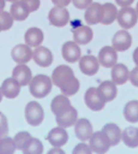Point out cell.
<instances>
[{
    "label": "cell",
    "mask_w": 138,
    "mask_h": 154,
    "mask_svg": "<svg viewBox=\"0 0 138 154\" xmlns=\"http://www.w3.org/2000/svg\"><path fill=\"white\" fill-rule=\"evenodd\" d=\"M44 39L42 31L37 27H31L27 30L24 34V41L27 45L30 47H38L40 46Z\"/></svg>",
    "instance_id": "22"
},
{
    "label": "cell",
    "mask_w": 138,
    "mask_h": 154,
    "mask_svg": "<svg viewBox=\"0 0 138 154\" xmlns=\"http://www.w3.org/2000/svg\"><path fill=\"white\" fill-rule=\"evenodd\" d=\"M52 89V81L44 74L36 75L30 82V92L36 98L47 97Z\"/></svg>",
    "instance_id": "2"
},
{
    "label": "cell",
    "mask_w": 138,
    "mask_h": 154,
    "mask_svg": "<svg viewBox=\"0 0 138 154\" xmlns=\"http://www.w3.org/2000/svg\"><path fill=\"white\" fill-rule=\"evenodd\" d=\"M137 15H138V3H137Z\"/></svg>",
    "instance_id": "46"
},
{
    "label": "cell",
    "mask_w": 138,
    "mask_h": 154,
    "mask_svg": "<svg viewBox=\"0 0 138 154\" xmlns=\"http://www.w3.org/2000/svg\"><path fill=\"white\" fill-rule=\"evenodd\" d=\"M117 20L119 24L128 30V29H131L133 28L138 20V15L137 13V10L132 8V7H122L117 14Z\"/></svg>",
    "instance_id": "4"
},
{
    "label": "cell",
    "mask_w": 138,
    "mask_h": 154,
    "mask_svg": "<svg viewBox=\"0 0 138 154\" xmlns=\"http://www.w3.org/2000/svg\"><path fill=\"white\" fill-rule=\"evenodd\" d=\"M89 141L90 148L92 152L96 153H105L109 151L110 147L111 146L110 141L102 131L93 133Z\"/></svg>",
    "instance_id": "5"
},
{
    "label": "cell",
    "mask_w": 138,
    "mask_h": 154,
    "mask_svg": "<svg viewBox=\"0 0 138 154\" xmlns=\"http://www.w3.org/2000/svg\"><path fill=\"white\" fill-rule=\"evenodd\" d=\"M93 37V32L91 27L87 25H82L77 27L74 32V40L78 44H88Z\"/></svg>",
    "instance_id": "24"
},
{
    "label": "cell",
    "mask_w": 138,
    "mask_h": 154,
    "mask_svg": "<svg viewBox=\"0 0 138 154\" xmlns=\"http://www.w3.org/2000/svg\"><path fill=\"white\" fill-rule=\"evenodd\" d=\"M32 58L35 63L41 68H47L50 66L53 61V55L50 50L43 46H38L32 52Z\"/></svg>",
    "instance_id": "10"
},
{
    "label": "cell",
    "mask_w": 138,
    "mask_h": 154,
    "mask_svg": "<svg viewBox=\"0 0 138 154\" xmlns=\"http://www.w3.org/2000/svg\"><path fill=\"white\" fill-rule=\"evenodd\" d=\"M47 140L54 148H60L67 143L68 134L63 127L58 126L50 130L47 136Z\"/></svg>",
    "instance_id": "12"
},
{
    "label": "cell",
    "mask_w": 138,
    "mask_h": 154,
    "mask_svg": "<svg viewBox=\"0 0 138 154\" xmlns=\"http://www.w3.org/2000/svg\"><path fill=\"white\" fill-rule=\"evenodd\" d=\"M79 68L84 75L93 76L99 71V60L96 57L92 55H85L80 59Z\"/></svg>",
    "instance_id": "9"
},
{
    "label": "cell",
    "mask_w": 138,
    "mask_h": 154,
    "mask_svg": "<svg viewBox=\"0 0 138 154\" xmlns=\"http://www.w3.org/2000/svg\"><path fill=\"white\" fill-rule=\"evenodd\" d=\"M92 149L90 148V146H88L85 143H79L75 146V148L73 151V153L77 154V153H86L90 154L92 153Z\"/></svg>",
    "instance_id": "35"
},
{
    "label": "cell",
    "mask_w": 138,
    "mask_h": 154,
    "mask_svg": "<svg viewBox=\"0 0 138 154\" xmlns=\"http://www.w3.org/2000/svg\"><path fill=\"white\" fill-rule=\"evenodd\" d=\"M133 60H134V62L136 63V65L138 66V47L134 51V53H133Z\"/></svg>",
    "instance_id": "41"
},
{
    "label": "cell",
    "mask_w": 138,
    "mask_h": 154,
    "mask_svg": "<svg viewBox=\"0 0 138 154\" xmlns=\"http://www.w3.org/2000/svg\"><path fill=\"white\" fill-rule=\"evenodd\" d=\"M2 94L6 98H15L19 96L21 91V85L13 78H8L2 83L1 86Z\"/></svg>",
    "instance_id": "19"
},
{
    "label": "cell",
    "mask_w": 138,
    "mask_h": 154,
    "mask_svg": "<svg viewBox=\"0 0 138 154\" xmlns=\"http://www.w3.org/2000/svg\"><path fill=\"white\" fill-rule=\"evenodd\" d=\"M48 18L52 25L57 27H64L69 22L70 14L64 6L56 5L49 11Z\"/></svg>",
    "instance_id": "6"
},
{
    "label": "cell",
    "mask_w": 138,
    "mask_h": 154,
    "mask_svg": "<svg viewBox=\"0 0 138 154\" xmlns=\"http://www.w3.org/2000/svg\"><path fill=\"white\" fill-rule=\"evenodd\" d=\"M124 116L126 120L129 123L138 122V101L132 100L128 102L124 108Z\"/></svg>",
    "instance_id": "29"
},
{
    "label": "cell",
    "mask_w": 138,
    "mask_h": 154,
    "mask_svg": "<svg viewBox=\"0 0 138 154\" xmlns=\"http://www.w3.org/2000/svg\"><path fill=\"white\" fill-rule=\"evenodd\" d=\"M77 117H78V113L76 109L74 106H72L68 111H66L63 115L59 116H56V122L59 126L63 128H67L75 125V124L77 121Z\"/></svg>",
    "instance_id": "25"
},
{
    "label": "cell",
    "mask_w": 138,
    "mask_h": 154,
    "mask_svg": "<svg viewBox=\"0 0 138 154\" xmlns=\"http://www.w3.org/2000/svg\"><path fill=\"white\" fill-rule=\"evenodd\" d=\"M84 102L92 111H101L105 107L106 102L99 94L96 88H90L84 95Z\"/></svg>",
    "instance_id": "7"
},
{
    "label": "cell",
    "mask_w": 138,
    "mask_h": 154,
    "mask_svg": "<svg viewBox=\"0 0 138 154\" xmlns=\"http://www.w3.org/2000/svg\"><path fill=\"white\" fill-rule=\"evenodd\" d=\"M3 96V94H2V91H1V88H0V103H1V101H2V97Z\"/></svg>",
    "instance_id": "44"
},
{
    "label": "cell",
    "mask_w": 138,
    "mask_h": 154,
    "mask_svg": "<svg viewBox=\"0 0 138 154\" xmlns=\"http://www.w3.org/2000/svg\"><path fill=\"white\" fill-rule=\"evenodd\" d=\"M52 83L60 88L62 94L67 97L75 95L80 88L79 80L75 77L73 69L67 65H59L54 69Z\"/></svg>",
    "instance_id": "1"
},
{
    "label": "cell",
    "mask_w": 138,
    "mask_h": 154,
    "mask_svg": "<svg viewBox=\"0 0 138 154\" xmlns=\"http://www.w3.org/2000/svg\"><path fill=\"white\" fill-rule=\"evenodd\" d=\"M72 1L74 5L79 10L86 9L92 4V0H72Z\"/></svg>",
    "instance_id": "36"
},
{
    "label": "cell",
    "mask_w": 138,
    "mask_h": 154,
    "mask_svg": "<svg viewBox=\"0 0 138 154\" xmlns=\"http://www.w3.org/2000/svg\"><path fill=\"white\" fill-rule=\"evenodd\" d=\"M8 123L5 116L0 112V138L5 136L8 134Z\"/></svg>",
    "instance_id": "34"
},
{
    "label": "cell",
    "mask_w": 138,
    "mask_h": 154,
    "mask_svg": "<svg viewBox=\"0 0 138 154\" xmlns=\"http://www.w3.org/2000/svg\"><path fill=\"white\" fill-rule=\"evenodd\" d=\"M16 150L13 139L10 137L0 138V154H13Z\"/></svg>",
    "instance_id": "31"
},
{
    "label": "cell",
    "mask_w": 138,
    "mask_h": 154,
    "mask_svg": "<svg viewBox=\"0 0 138 154\" xmlns=\"http://www.w3.org/2000/svg\"><path fill=\"white\" fill-rule=\"evenodd\" d=\"M111 79L116 85H123L129 79V71L127 66L122 63L115 64L111 70Z\"/></svg>",
    "instance_id": "21"
},
{
    "label": "cell",
    "mask_w": 138,
    "mask_h": 154,
    "mask_svg": "<svg viewBox=\"0 0 138 154\" xmlns=\"http://www.w3.org/2000/svg\"><path fill=\"white\" fill-rule=\"evenodd\" d=\"M101 131L107 135V137L110 141L111 146H116L120 143L122 133H121L120 128L117 125L107 124L106 125L103 126Z\"/></svg>",
    "instance_id": "26"
},
{
    "label": "cell",
    "mask_w": 138,
    "mask_h": 154,
    "mask_svg": "<svg viewBox=\"0 0 138 154\" xmlns=\"http://www.w3.org/2000/svg\"><path fill=\"white\" fill-rule=\"evenodd\" d=\"M0 23L2 26V31L9 30L13 24V18L11 14L6 11H3L0 14Z\"/></svg>",
    "instance_id": "33"
},
{
    "label": "cell",
    "mask_w": 138,
    "mask_h": 154,
    "mask_svg": "<svg viewBox=\"0 0 138 154\" xmlns=\"http://www.w3.org/2000/svg\"><path fill=\"white\" fill-rule=\"evenodd\" d=\"M29 8L30 12H35L40 5V0H22Z\"/></svg>",
    "instance_id": "37"
},
{
    "label": "cell",
    "mask_w": 138,
    "mask_h": 154,
    "mask_svg": "<svg viewBox=\"0 0 138 154\" xmlns=\"http://www.w3.org/2000/svg\"><path fill=\"white\" fill-rule=\"evenodd\" d=\"M118 14V9L112 3H105L101 5L100 10V23L105 25L111 24L116 19Z\"/></svg>",
    "instance_id": "16"
},
{
    "label": "cell",
    "mask_w": 138,
    "mask_h": 154,
    "mask_svg": "<svg viewBox=\"0 0 138 154\" xmlns=\"http://www.w3.org/2000/svg\"><path fill=\"white\" fill-rule=\"evenodd\" d=\"M5 1H8V2H12V3H13V2H15V1H17V0H5Z\"/></svg>",
    "instance_id": "45"
},
{
    "label": "cell",
    "mask_w": 138,
    "mask_h": 154,
    "mask_svg": "<svg viewBox=\"0 0 138 154\" xmlns=\"http://www.w3.org/2000/svg\"><path fill=\"white\" fill-rule=\"evenodd\" d=\"M52 3L57 6H66L70 4L71 0H51Z\"/></svg>",
    "instance_id": "39"
},
{
    "label": "cell",
    "mask_w": 138,
    "mask_h": 154,
    "mask_svg": "<svg viewBox=\"0 0 138 154\" xmlns=\"http://www.w3.org/2000/svg\"><path fill=\"white\" fill-rule=\"evenodd\" d=\"M12 76L13 79H14L21 85V87H24L30 84L32 79L31 69L24 64H19L16 67H14Z\"/></svg>",
    "instance_id": "18"
},
{
    "label": "cell",
    "mask_w": 138,
    "mask_h": 154,
    "mask_svg": "<svg viewBox=\"0 0 138 154\" xmlns=\"http://www.w3.org/2000/svg\"><path fill=\"white\" fill-rule=\"evenodd\" d=\"M48 153H65V152L64 151H62V150H60L59 148H55V149H53V150H50L49 152H48Z\"/></svg>",
    "instance_id": "42"
},
{
    "label": "cell",
    "mask_w": 138,
    "mask_h": 154,
    "mask_svg": "<svg viewBox=\"0 0 138 154\" xmlns=\"http://www.w3.org/2000/svg\"><path fill=\"white\" fill-rule=\"evenodd\" d=\"M129 79L132 85L138 88V66L134 68L129 73Z\"/></svg>",
    "instance_id": "38"
},
{
    "label": "cell",
    "mask_w": 138,
    "mask_h": 154,
    "mask_svg": "<svg viewBox=\"0 0 138 154\" xmlns=\"http://www.w3.org/2000/svg\"><path fill=\"white\" fill-rule=\"evenodd\" d=\"M31 138V136L28 132H20V133H18L13 138V141H14L15 145H16V149L22 151V148L24 147V145L27 143V142Z\"/></svg>",
    "instance_id": "32"
},
{
    "label": "cell",
    "mask_w": 138,
    "mask_h": 154,
    "mask_svg": "<svg viewBox=\"0 0 138 154\" xmlns=\"http://www.w3.org/2000/svg\"><path fill=\"white\" fill-rule=\"evenodd\" d=\"M50 107L52 113L56 116H59L64 113H66V111H68L72 107V106L67 96L63 94V95H58L52 99Z\"/></svg>",
    "instance_id": "15"
},
{
    "label": "cell",
    "mask_w": 138,
    "mask_h": 154,
    "mask_svg": "<svg viewBox=\"0 0 138 154\" xmlns=\"http://www.w3.org/2000/svg\"><path fill=\"white\" fill-rule=\"evenodd\" d=\"M4 6H5V0H0V14L4 11Z\"/></svg>",
    "instance_id": "43"
},
{
    "label": "cell",
    "mask_w": 138,
    "mask_h": 154,
    "mask_svg": "<svg viewBox=\"0 0 138 154\" xmlns=\"http://www.w3.org/2000/svg\"><path fill=\"white\" fill-rule=\"evenodd\" d=\"M121 138L128 147L137 148L138 147V128L133 126L126 128L121 134Z\"/></svg>",
    "instance_id": "27"
},
{
    "label": "cell",
    "mask_w": 138,
    "mask_h": 154,
    "mask_svg": "<svg viewBox=\"0 0 138 154\" xmlns=\"http://www.w3.org/2000/svg\"><path fill=\"white\" fill-rule=\"evenodd\" d=\"M97 90L106 103L110 102L113 99H115L117 97V94H118L116 84L110 80L101 82L100 84V86L98 87Z\"/></svg>",
    "instance_id": "20"
},
{
    "label": "cell",
    "mask_w": 138,
    "mask_h": 154,
    "mask_svg": "<svg viewBox=\"0 0 138 154\" xmlns=\"http://www.w3.org/2000/svg\"><path fill=\"white\" fill-rule=\"evenodd\" d=\"M62 56L65 60L74 63L81 57V50L75 42H66L62 46Z\"/></svg>",
    "instance_id": "17"
},
{
    "label": "cell",
    "mask_w": 138,
    "mask_h": 154,
    "mask_svg": "<svg viewBox=\"0 0 138 154\" xmlns=\"http://www.w3.org/2000/svg\"><path fill=\"white\" fill-rule=\"evenodd\" d=\"M135 0H116V3L122 6V7H126V6H129L134 3Z\"/></svg>",
    "instance_id": "40"
},
{
    "label": "cell",
    "mask_w": 138,
    "mask_h": 154,
    "mask_svg": "<svg viewBox=\"0 0 138 154\" xmlns=\"http://www.w3.org/2000/svg\"><path fill=\"white\" fill-rule=\"evenodd\" d=\"M132 45V36L126 30L118 31L112 39V46L118 51H126Z\"/></svg>",
    "instance_id": "8"
},
{
    "label": "cell",
    "mask_w": 138,
    "mask_h": 154,
    "mask_svg": "<svg viewBox=\"0 0 138 154\" xmlns=\"http://www.w3.org/2000/svg\"><path fill=\"white\" fill-rule=\"evenodd\" d=\"M25 119L31 126L40 125L44 119V110L40 104L36 101H31L25 107Z\"/></svg>",
    "instance_id": "3"
},
{
    "label": "cell",
    "mask_w": 138,
    "mask_h": 154,
    "mask_svg": "<svg viewBox=\"0 0 138 154\" xmlns=\"http://www.w3.org/2000/svg\"><path fill=\"white\" fill-rule=\"evenodd\" d=\"M24 154H41L43 152V144L37 138H31L22 148Z\"/></svg>",
    "instance_id": "30"
},
{
    "label": "cell",
    "mask_w": 138,
    "mask_h": 154,
    "mask_svg": "<svg viewBox=\"0 0 138 154\" xmlns=\"http://www.w3.org/2000/svg\"><path fill=\"white\" fill-rule=\"evenodd\" d=\"M13 60L18 64H25L32 58L31 47L27 44H18L13 47L11 52Z\"/></svg>",
    "instance_id": "14"
},
{
    "label": "cell",
    "mask_w": 138,
    "mask_h": 154,
    "mask_svg": "<svg viewBox=\"0 0 138 154\" xmlns=\"http://www.w3.org/2000/svg\"><path fill=\"white\" fill-rule=\"evenodd\" d=\"M2 31V26H1V23H0V32Z\"/></svg>",
    "instance_id": "47"
},
{
    "label": "cell",
    "mask_w": 138,
    "mask_h": 154,
    "mask_svg": "<svg viewBox=\"0 0 138 154\" xmlns=\"http://www.w3.org/2000/svg\"><path fill=\"white\" fill-rule=\"evenodd\" d=\"M75 133L76 137L82 141H88L93 134V129L91 122L86 118H81L75 124Z\"/></svg>",
    "instance_id": "11"
},
{
    "label": "cell",
    "mask_w": 138,
    "mask_h": 154,
    "mask_svg": "<svg viewBox=\"0 0 138 154\" xmlns=\"http://www.w3.org/2000/svg\"><path fill=\"white\" fill-rule=\"evenodd\" d=\"M30 10L27 7V5L21 0V1H15L10 6V14L13 20L16 21H23L25 20L29 14H30Z\"/></svg>",
    "instance_id": "23"
},
{
    "label": "cell",
    "mask_w": 138,
    "mask_h": 154,
    "mask_svg": "<svg viewBox=\"0 0 138 154\" xmlns=\"http://www.w3.org/2000/svg\"><path fill=\"white\" fill-rule=\"evenodd\" d=\"M100 3H92L85 11L84 20L88 24H97L100 23V10H101Z\"/></svg>",
    "instance_id": "28"
},
{
    "label": "cell",
    "mask_w": 138,
    "mask_h": 154,
    "mask_svg": "<svg viewBox=\"0 0 138 154\" xmlns=\"http://www.w3.org/2000/svg\"><path fill=\"white\" fill-rule=\"evenodd\" d=\"M99 62L105 68H112L117 64L118 54L116 50L111 46H104L101 49L98 55Z\"/></svg>",
    "instance_id": "13"
}]
</instances>
